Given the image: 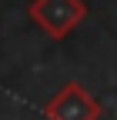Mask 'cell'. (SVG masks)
<instances>
[{
  "label": "cell",
  "mask_w": 117,
  "mask_h": 120,
  "mask_svg": "<svg viewBox=\"0 0 117 120\" xmlns=\"http://www.w3.org/2000/svg\"><path fill=\"white\" fill-rule=\"evenodd\" d=\"M30 20L54 40L70 37L87 17V4L84 0H34L30 4Z\"/></svg>",
  "instance_id": "cell-1"
},
{
  "label": "cell",
  "mask_w": 117,
  "mask_h": 120,
  "mask_svg": "<svg viewBox=\"0 0 117 120\" xmlns=\"http://www.w3.org/2000/svg\"><path fill=\"white\" fill-rule=\"evenodd\" d=\"M47 120H100V100L84 83L70 80L43 103Z\"/></svg>",
  "instance_id": "cell-2"
}]
</instances>
